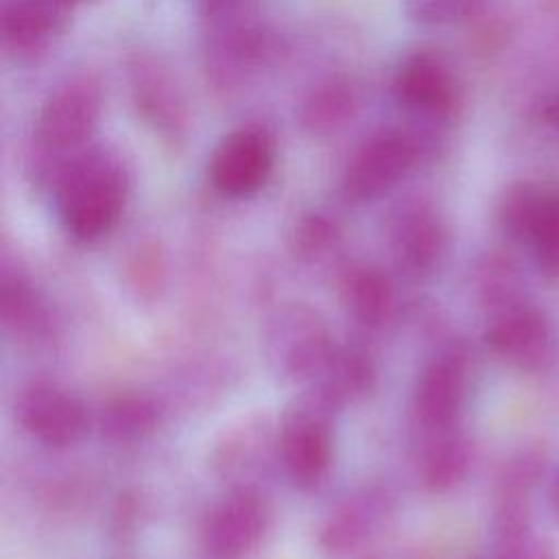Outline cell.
<instances>
[{
	"instance_id": "44dd1931",
	"label": "cell",
	"mask_w": 559,
	"mask_h": 559,
	"mask_svg": "<svg viewBox=\"0 0 559 559\" xmlns=\"http://www.w3.org/2000/svg\"><path fill=\"white\" fill-rule=\"evenodd\" d=\"M70 4H74V7H81V4H87V2H96V0H68Z\"/></svg>"
},
{
	"instance_id": "d6986e66",
	"label": "cell",
	"mask_w": 559,
	"mask_h": 559,
	"mask_svg": "<svg viewBox=\"0 0 559 559\" xmlns=\"http://www.w3.org/2000/svg\"><path fill=\"white\" fill-rule=\"evenodd\" d=\"M539 118H542V122L559 138V92H552V94L539 105Z\"/></svg>"
},
{
	"instance_id": "5bb4252c",
	"label": "cell",
	"mask_w": 559,
	"mask_h": 559,
	"mask_svg": "<svg viewBox=\"0 0 559 559\" xmlns=\"http://www.w3.org/2000/svg\"><path fill=\"white\" fill-rule=\"evenodd\" d=\"M465 371L456 358H439L419 376L415 389V408L424 424L443 428L454 421L463 404Z\"/></svg>"
},
{
	"instance_id": "ba28073f",
	"label": "cell",
	"mask_w": 559,
	"mask_h": 559,
	"mask_svg": "<svg viewBox=\"0 0 559 559\" xmlns=\"http://www.w3.org/2000/svg\"><path fill=\"white\" fill-rule=\"evenodd\" d=\"M485 341L489 349L509 365L535 371L550 356V325L546 314L524 299L515 284L493 293Z\"/></svg>"
},
{
	"instance_id": "e0dca14e",
	"label": "cell",
	"mask_w": 559,
	"mask_h": 559,
	"mask_svg": "<svg viewBox=\"0 0 559 559\" xmlns=\"http://www.w3.org/2000/svg\"><path fill=\"white\" fill-rule=\"evenodd\" d=\"M352 290V304L354 310L365 319V321H376L380 319L389 304H391V293L386 280L376 273V271H360L354 275V282L349 286Z\"/></svg>"
},
{
	"instance_id": "8992f818",
	"label": "cell",
	"mask_w": 559,
	"mask_h": 559,
	"mask_svg": "<svg viewBox=\"0 0 559 559\" xmlns=\"http://www.w3.org/2000/svg\"><path fill=\"white\" fill-rule=\"evenodd\" d=\"M127 85L138 118L162 142L183 144L190 131V107L173 70L153 52L135 50L127 59Z\"/></svg>"
},
{
	"instance_id": "2e32d148",
	"label": "cell",
	"mask_w": 559,
	"mask_h": 559,
	"mask_svg": "<svg viewBox=\"0 0 559 559\" xmlns=\"http://www.w3.org/2000/svg\"><path fill=\"white\" fill-rule=\"evenodd\" d=\"M487 2L489 0H402V11L413 24L437 28L480 15Z\"/></svg>"
},
{
	"instance_id": "52a82bcc",
	"label": "cell",
	"mask_w": 559,
	"mask_h": 559,
	"mask_svg": "<svg viewBox=\"0 0 559 559\" xmlns=\"http://www.w3.org/2000/svg\"><path fill=\"white\" fill-rule=\"evenodd\" d=\"M275 138L262 124H242L225 133L207 159L210 186L225 199L258 194L275 170Z\"/></svg>"
},
{
	"instance_id": "4fadbf2b",
	"label": "cell",
	"mask_w": 559,
	"mask_h": 559,
	"mask_svg": "<svg viewBox=\"0 0 559 559\" xmlns=\"http://www.w3.org/2000/svg\"><path fill=\"white\" fill-rule=\"evenodd\" d=\"M393 247L411 269H428L443 249L445 231L439 214L424 201L404 203L391 221Z\"/></svg>"
},
{
	"instance_id": "9a60e30c",
	"label": "cell",
	"mask_w": 559,
	"mask_h": 559,
	"mask_svg": "<svg viewBox=\"0 0 559 559\" xmlns=\"http://www.w3.org/2000/svg\"><path fill=\"white\" fill-rule=\"evenodd\" d=\"M330 437L328 430L310 419H293L282 437V459L288 476L297 485H314L330 465Z\"/></svg>"
},
{
	"instance_id": "3957f363",
	"label": "cell",
	"mask_w": 559,
	"mask_h": 559,
	"mask_svg": "<svg viewBox=\"0 0 559 559\" xmlns=\"http://www.w3.org/2000/svg\"><path fill=\"white\" fill-rule=\"evenodd\" d=\"M445 135L413 122L384 124L367 133L349 153L341 190L347 201L369 203L397 188L415 168L432 159Z\"/></svg>"
},
{
	"instance_id": "9c48e42d",
	"label": "cell",
	"mask_w": 559,
	"mask_h": 559,
	"mask_svg": "<svg viewBox=\"0 0 559 559\" xmlns=\"http://www.w3.org/2000/svg\"><path fill=\"white\" fill-rule=\"evenodd\" d=\"M76 7L68 0H2L0 37L15 61L44 57L68 31Z\"/></svg>"
},
{
	"instance_id": "8fae6325",
	"label": "cell",
	"mask_w": 559,
	"mask_h": 559,
	"mask_svg": "<svg viewBox=\"0 0 559 559\" xmlns=\"http://www.w3.org/2000/svg\"><path fill=\"white\" fill-rule=\"evenodd\" d=\"M264 528V509L258 498L238 493L221 502L207 518L205 548L218 559H236L251 550Z\"/></svg>"
},
{
	"instance_id": "30bf717a",
	"label": "cell",
	"mask_w": 559,
	"mask_h": 559,
	"mask_svg": "<svg viewBox=\"0 0 559 559\" xmlns=\"http://www.w3.org/2000/svg\"><path fill=\"white\" fill-rule=\"evenodd\" d=\"M362 109V87L356 76L334 72L319 79L299 100L297 122L310 138H332L345 131Z\"/></svg>"
},
{
	"instance_id": "ffe728a7",
	"label": "cell",
	"mask_w": 559,
	"mask_h": 559,
	"mask_svg": "<svg viewBox=\"0 0 559 559\" xmlns=\"http://www.w3.org/2000/svg\"><path fill=\"white\" fill-rule=\"evenodd\" d=\"M546 496H548V511H550L555 524L559 526V465L548 476Z\"/></svg>"
},
{
	"instance_id": "6da1fadb",
	"label": "cell",
	"mask_w": 559,
	"mask_h": 559,
	"mask_svg": "<svg viewBox=\"0 0 559 559\" xmlns=\"http://www.w3.org/2000/svg\"><path fill=\"white\" fill-rule=\"evenodd\" d=\"M48 186L63 229L79 240H96L122 216L131 175L114 146L94 142L66 162Z\"/></svg>"
},
{
	"instance_id": "277c9868",
	"label": "cell",
	"mask_w": 559,
	"mask_h": 559,
	"mask_svg": "<svg viewBox=\"0 0 559 559\" xmlns=\"http://www.w3.org/2000/svg\"><path fill=\"white\" fill-rule=\"evenodd\" d=\"M391 94L408 122L441 135L463 111L461 76L452 61L435 48H415L397 61Z\"/></svg>"
},
{
	"instance_id": "ac0fdd59",
	"label": "cell",
	"mask_w": 559,
	"mask_h": 559,
	"mask_svg": "<svg viewBox=\"0 0 559 559\" xmlns=\"http://www.w3.org/2000/svg\"><path fill=\"white\" fill-rule=\"evenodd\" d=\"M260 0H197V11L203 31L247 22L260 17Z\"/></svg>"
},
{
	"instance_id": "5b68a950",
	"label": "cell",
	"mask_w": 559,
	"mask_h": 559,
	"mask_svg": "<svg viewBox=\"0 0 559 559\" xmlns=\"http://www.w3.org/2000/svg\"><path fill=\"white\" fill-rule=\"evenodd\" d=\"M498 221L502 231L528 251L544 277L559 280V190L515 181L498 201Z\"/></svg>"
},
{
	"instance_id": "7a4b0ae2",
	"label": "cell",
	"mask_w": 559,
	"mask_h": 559,
	"mask_svg": "<svg viewBox=\"0 0 559 559\" xmlns=\"http://www.w3.org/2000/svg\"><path fill=\"white\" fill-rule=\"evenodd\" d=\"M105 107L100 81L76 72L59 81L44 98L31 135V173L50 183L57 170L94 144Z\"/></svg>"
},
{
	"instance_id": "7c38bea8",
	"label": "cell",
	"mask_w": 559,
	"mask_h": 559,
	"mask_svg": "<svg viewBox=\"0 0 559 559\" xmlns=\"http://www.w3.org/2000/svg\"><path fill=\"white\" fill-rule=\"evenodd\" d=\"M20 421L33 437L55 448L74 443L85 430L83 406L50 386H37L26 393L20 406Z\"/></svg>"
}]
</instances>
